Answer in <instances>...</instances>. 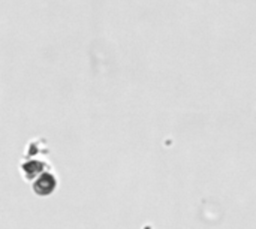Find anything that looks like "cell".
<instances>
[{"mask_svg":"<svg viewBox=\"0 0 256 229\" xmlns=\"http://www.w3.org/2000/svg\"><path fill=\"white\" fill-rule=\"evenodd\" d=\"M46 168H48V164L45 160H39V159H34V158L22 160V164L20 165L22 177L26 180H28V182L36 180L42 172L46 171Z\"/></svg>","mask_w":256,"mask_h":229,"instance_id":"obj_2","label":"cell"},{"mask_svg":"<svg viewBox=\"0 0 256 229\" xmlns=\"http://www.w3.org/2000/svg\"><path fill=\"white\" fill-rule=\"evenodd\" d=\"M58 186V180L56 177L54 172L51 171H45L42 172L36 180H33V192L40 196V198H45V196H50Z\"/></svg>","mask_w":256,"mask_h":229,"instance_id":"obj_1","label":"cell"}]
</instances>
